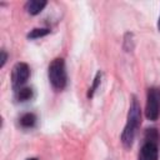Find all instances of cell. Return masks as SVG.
<instances>
[{
  "mask_svg": "<svg viewBox=\"0 0 160 160\" xmlns=\"http://www.w3.org/2000/svg\"><path fill=\"white\" fill-rule=\"evenodd\" d=\"M48 75L51 85L58 90H62L66 85V70H65L64 60L60 58L52 60L51 64L49 65Z\"/></svg>",
  "mask_w": 160,
  "mask_h": 160,
  "instance_id": "2",
  "label": "cell"
},
{
  "mask_svg": "<svg viewBox=\"0 0 160 160\" xmlns=\"http://www.w3.org/2000/svg\"><path fill=\"white\" fill-rule=\"evenodd\" d=\"M159 151H158V142L154 141H145L140 152L139 160H158Z\"/></svg>",
  "mask_w": 160,
  "mask_h": 160,
  "instance_id": "5",
  "label": "cell"
},
{
  "mask_svg": "<svg viewBox=\"0 0 160 160\" xmlns=\"http://www.w3.org/2000/svg\"><path fill=\"white\" fill-rule=\"evenodd\" d=\"M141 122V114H140V105L138 102V100L134 98L129 109V114H128V121L126 125L124 128V131L121 134V141L125 146H131L136 129L139 128Z\"/></svg>",
  "mask_w": 160,
  "mask_h": 160,
  "instance_id": "1",
  "label": "cell"
},
{
  "mask_svg": "<svg viewBox=\"0 0 160 160\" xmlns=\"http://www.w3.org/2000/svg\"><path fill=\"white\" fill-rule=\"evenodd\" d=\"M30 75V70L28 64L25 62H18L11 71V82H12V88L15 90H19L29 79Z\"/></svg>",
  "mask_w": 160,
  "mask_h": 160,
  "instance_id": "4",
  "label": "cell"
},
{
  "mask_svg": "<svg viewBox=\"0 0 160 160\" xmlns=\"http://www.w3.org/2000/svg\"><path fill=\"white\" fill-rule=\"evenodd\" d=\"M100 79H101V74L98 72V74H96V78L94 79V85H92V88L89 90V94H88L89 98H91V96L94 95V92H95V90H96V88H98V85H99V82H100Z\"/></svg>",
  "mask_w": 160,
  "mask_h": 160,
  "instance_id": "10",
  "label": "cell"
},
{
  "mask_svg": "<svg viewBox=\"0 0 160 160\" xmlns=\"http://www.w3.org/2000/svg\"><path fill=\"white\" fill-rule=\"evenodd\" d=\"M158 29H159V31H160V18H159V21H158Z\"/></svg>",
  "mask_w": 160,
  "mask_h": 160,
  "instance_id": "12",
  "label": "cell"
},
{
  "mask_svg": "<svg viewBox=\"0 0 160 160\" xmlns=\"http://www.w3.org/2000/svg\"><path fill=\"white\" fill-rule=\"evenodd\" d=\"M32 91L30 88H20L19 90H16V98L19 101H26L31 98Z\"/></svg>",
  "mask_w": 160,
  "mask_h": 160,
  "instance_id": "8",
  "label": "cell"
},
{
  "mask_svg": "<svg viewBox=\"0 0 160 160\" xmlns=\"http://www.w3.org/2000/svg\"><path fill=\"white\" fill-rule=\"evenodd\" d=\"M50 32L49 29H34L31 30L29 34H28V38L29 39H38V38H41V36H45Z\"/></svg>",
  "mask_w": 160,
  "mask_h": 160,
  "instance_id": "9",
  "label": "cell"
},
{
  "mask_svg": "<svg viewBox=\"0 0 160 160\" xmlns=\"http://www.w3.org/2000/svg\"><path fill=\"white\" fill-rule=\"evenodd\" d=\"M36 122V116L31 112H28V114H24L21 118H20V124L21 126L24 128H32Z\"/></svg>",
  "mask_w": 160,
  "mask_h": 160,
  "instance_id": "7",
  "label": "cell"
},
{
  "mask_svg": "<svg viewBox=\"0 0 160 160\" xmlns=\"http://www.w3.org/2000/svg\"><path fill=\"white\" fill-rule=\"evenodd\" d=\"M46 5V1L45 0H31V1H28L26 5H25V9L28 10L29 14L31 15H36L39 14Z\"/></svg>",
  "mask_w": 160,
  "mask_h": 160,
  "instance_id": "6",
  "label": "cell"
},
{
  "mask_svg": "<svg viewBox=\"0 0 160 160\" xmlns=\"http://www.w3.org/2000/svg\"><path fill=\"white\" fill-rule=\"evenodd\" d=\"M1 62H0V66L2 68L4 65H5V61H6V52L5 51H1Z\"/></svg>",
  "mask_w": 160,
  "mask_h": 160,
  "instance_id": "11",
  "label": "cell"
},
{
  "mask_svg": "<svg viewBox=\"0 0 160 160\" xmlns=\"http://www.w3.org/2000/svg\"><path fill=\"white\" fill-rule=\"evenodd\" d=\"M145 115L149 120H156L160 115V91L158 89H150L148 92V101Z\"/></svg>",
  "mask_w": 160,
  "mask_h": 160,
  "instance_id": "3",
  "label": "cell"
},
{
  "mask_svg": "<svg viewBox=\"0 0 160 160\" xmlns=\"http://www.w3.org/2000/svg\"><path fill=\"white\" fill-rule=\"evenodd\" d=\"M26 160H38V159H35V158H31V159H26Z\"/></svg>",
  "mask_w": 160,
  "mask_h": 160,
  "instance_id": "13",
  "label": "cell"
}]
</instances>
